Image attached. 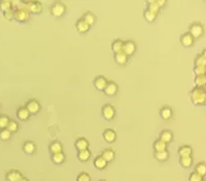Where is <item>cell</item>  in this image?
Segmentation results:
<instances>
[{
    "instance_id": "obj_1",
    "label": "cell",
    "mask_w": 206,
    "mask_h": 181,
    "mask_svg": "<svg viewBox=\"0 0 206 181\" xmlns=\"http://www.w3.org/2000/svg\"><path fill=\"white\" fill-rule=\"evenodd\" d=\"M192 101L194 104H202L206 101V88L205 87H197L191 93Z\"/></svg>"
},
{
    "instance_id": "obj_2",
    "label": "cell",
    "mask_w": 206,
    "mask_h": 181,
    "mask_svg": "<svg viewBox=\"0 0 206 181\" xmlns=\"http://www.w3.org/2000/svg\"><path fill=\"white\" fill-rule=\"evenodd\" d=\"M29 17V5L28 6H21L14 14V18L19 22L26 21Z\"/></svg>"
},
{
    "instance_id": "obj_3",
    "label": "cell",
    "mask_w": 206,
    "mask_h": 181,
    "mask_svg": "<svg viewBox=\"0 0 206 181\" xmlns=\"http://www.w3.org/2000/svg\"><path fill=\"white\" fill-rule=\"evenodd\" d=\"M136 51V45L134 44L131 41H128L125 42H123V46H122V51L121 52L125 53L126 56H131L135 53Z\"/></svg>"
},
{
    "instance_id": "obj_4",
    "label": "cell",
    "mask_w": 206,
    "mask_h": 181,
    "mask_svg": "<svg viewBox=\"0 0 206 181\" xmlns=\"http://www.w3.org/2000/svg\"><path fill=\"white\" fill-rule=\"evenodd\" d=\"M64 12H65V6H64L63 4L59 3V2L54 3L52 5V7H51V13H52V15L57 17V18L62 16Z\"/></svg>"
},
{
    "instance_id": "obj_5",
    "label": "cell",
    "mask_w": 206,
    "mask_h": 181,
    "mask_svg": "<svg viewBox=\"0 0 206 181\" xmlns=\"http://www.w3.org/2000/svg\"><path fill=\"white\" fill-rule=\"evenodd\" d=\"M203 28L200 24H194L190 28V34L193 36V38H198L202 35Z\"/></svg>"
},
{
    "instance_id": "obj_6",
    "label": "cell",
    "mask_w": 206,
    "mask_h": 181,
    "mask_svg": "<svg viewBox=\"0 0 206 181\" xmlns=\"http://www.w3.org/2000/svg\"><path fill=\"white\" fill-rule=\"evenodd\" d=\"M26 109L29 112V114H36L41 109V106L36 100H30L26 104Z\"/></svg>"
},
{
    "instance_id": "obj_7",
    "label": "cell",
    "mask_w": 206,
    "mask_h": 181,
    "mask_svg": "<svg viewBox=\"0 0 206 181\" xmlns=\"http://www.w3.org/2000/svg\"><path fill=\"white\" fill-rule=\"evenodd\" d=\"M114 115H115V110L112 106L106 104V106L103 108V116L105 119H107V120L112 119V118L114 117Z\"/></svg>"
},
{
    "instance_id": "obj_8",
    "label": "cell",
    "mask_w": 206,
    "mask_h": 181,
    "mask_svg": "<svg viewBox=\"0 0 206 181\" xmlns=\"http://www.w3.org/2000/svg\"><path fill=\"white\" fill-rule=\"evenodd\" d=\"M22 178H23L22 174L20 173L19 171H17V170L10 171L6 174V180L7 181H19V180H21Z\"/></svg>"
},
{
    "instance_id": "obj_9",
    "label": "cell",
    "mask_w": 206,
    "mask_h": 181,
    "mask_svg": "<svg viewBox=\"0 0 206 181\" xmlns=\"http://www.w3.org/2000/svg\"><path fill=\"white\" fill-rule=\"evenodd\" d=\"M94 86L97 87V89L98 90H105V88L108 85V81H107L106 78L104 77H98L94 80Z\"/></svg>"
},
{
    "instance_id": "obj_10",
    "label": "cell",
    "mask_w": 206,
    "mask_h": 181,
    "mask_svg": "<svg viewBox=\"0 0 206 181\" xmlns=\"http://www.w3.org/2000/svg\"><path fill=\"white\" fill-rule=\"evenodd\" d=\"M104 136V139H105L108 143H113L116 139V134L113 129H107L105 131V132L103 134Z\"/></svg>"
},
{
    "instance_id": "obj_11",
    "label": "cell",
    "mask_w": 206,
    "mask_h": 181,
    "mask_svg": "<svg viewBox=\"0 0 206 181\" xmlns=\"http://www.w3.org/2000/svg\"><path fill=\"white\" fill-rule=\"evenodd\" d=\"M76 27H77V29H78L79 32L85 33V32H87V31L89 30L90 26L86 23L85 21H84L83 19H82V20H79V21L77 22V24H76Z\"/></svg>"
},
{
    "instance_id": "obj_12",
    "label": "cell",
    "mask_w": 206,
    "mask_h": 181,
    "mask_svg": "<svg viewBox=\"0 0 206 181\" xmlns=\"http://www.w3.org/2000/svg\"><path fill=\"white\" fill-rule=\"evenodd\" d=\"M117 85L115 83H108L107 85V87L105 88V93L107 95H109V96H113V95L116 94L117 92Z\"/></svg>"
},
{
    "instance_id": "obj_13",
    "label": "cell",
    "mask_w": 206,
    "mask_h": 181,
    "mask_svg": "<svg viewBox=\"0 0 206 181\" xmlns=\"http://www.w3.org/2000/svg\"><path fill=\"white\" fill-rule=\"evenodd\" d=\"M180 41H181V44L182 46L184 47H190L193 45L194 42V38L193 36H192L190 33H185V34H183L181 36V38H180Z\"/></svg>"
},
{
    "instance_id": "obj_14",
    "label": "cell",
    "mask_w": 206,
    "mask_h": 181,
    "mask_svg": "<svg viewBox=\"0 0 206 181\" xmlns=\"http://www.w3.org/2000/svg\"><path fill=\"white\" fill-rule=\"evenodd\" d=\"M88 145H89L88 142H87L85 139H83V138H81V139L77 140V142L75 143L76 148H77L79 151L86 150V149L88 148Z\"/></svg>"
},
{
    "instance_id": "obj_15",
    "label": "cell",
    "mask_w": 206,
    "mask_h": 181,
    "mask_svg": "<svg viewBox=\"0 0 206 181\" xmlns=\"http://www.w3.org/2000/svg\"><path fill=\"white\" fill-rule=\"evenodd\" d=\"M93 163H94L95 168L98 169V170H103V169H105L107 167V162L101 156H98V157L95 158Z\"/></svg>"
},
{
    "instance_id": "obj_16",
    "label": "cell",
    "mask_w": 206,
    "mask_h": 181,
    "mask_svg": "<svg viewBox=\"0 0 206 181\" xmlns=\"http://www.w3.org/2000/svg\"><path fill=\"white\" fill-rule=\"evenodd\" d=\"M50 151L52 152V154L60 153L62 152V145L59 142H53L50 145Z\"/></svg>"
},
{
    "instance_id": "obj_17",
    "label": "cell",
    "mask_w": 206,
    "mask_h": 181,
    "mask_svg": "<svg viewBox=\"0 0 206 181\" xmlns=\"http://www.w3.org/2000/svg\"><path fill=\"white\" fill-rule=\"evenodd\" d=\"M29 112L27 111L26 108H20L17 112V116L20 120H27L29 118Z\"/></svg>"
},
{
    "instance_id": "obj_18",
    "label": "cell",
    "mask_w": 206,
    "mask_h": 181,
    "mask_svg": "<svg viewBox=\"0 0 206 181\" xmlns=\"http://www.w3.org/2000/svg\"><path fill=\"white\" fill-rule=\"evenodd\" d=\"M42 4L39 2H30L29 3V12L33 14H38L42 12Z\"/></svg>"
},
{
    "instance_id": "obj_19",
    "label": "cell",
    "mask_w": 206,
    "mask_h": 181,
    "mask_svg": "<svg viewBox=\"0 0 206 181\" xmlns=\"http://www.w3.org/2000/svg\"><path fill=\"white\" fill-rule=\"evenodd\" d=\"M178 154L180 155V157L191 156V154H192L191 147H188V146H182V147H180L179 150H178Z\"/></svg>"
},
{
    "instance_id": "obj_20",
    "label": "cell",
    "mask_w": 206,
    "mask_h": 181,
    "mask_svg": "<svg viewBox=\"0 0 206 181\" xmlns=\"http://www.w3.org/2000/svg\"><path fill=\"white\" fill-rule=\"evenodd\" d=\"M115 61H116L118 64H121V65L125 64L126 61H128V56L122 52L117 53V54H115Z\"/></svg>"
},
{
    "instance_id": "obj_21",
    "label": "cell",
    "mask_w": 206,
    "mask_h": 181,
    "mask_svg": "<svg viewBox=\"0 0 206 181\" xmlns=\"http://www.w3.org/2000/svg\"><path fill=\"white\" fill-rule=\"evenodd\" d=\"M114 156H115L114 152H113L112 150H110V149H106V150H104L103 153H101V157H103L107 163L111 162V160L114 159Z\"/></svg>"
},
{
    "instance_id": "obj_22",
    "label": "cell",
    "mask_w": 206,
    "mask_h": 181,
    "mask_svg": "<svg viewBox=\"0 0 206 181\" xmlns=\"http://www.w3.org/2000/svg\"><path fill=\"white\" fill-rule=\"evenodd\" d=\"M23 150H24L25 153L32 154L35 150V145L32 142H26L23 145Z\"/></svg>"
},
{
    "instance_id": "obj_23",
    "label": "cell",
    "mask_w": 206,
    "mask_h": 181,
    "mask_svg": "<svg viewBox=\"0 0 206 181\" xmlns=\"http://www.w3.org/2000/svg\"><path fill=\"white\" fill-rule=\"evenodd\" d=\"M122 46H123V42L121 41H119V39H116L115 41H113V44H112L113 52H114L115 54H117V53H120L121 51H122Z\"/></svg>"
},
{
    "instance_id": "obj_24",
    "label": "cell",
    "mask_w": 206,
    "mask_h": 181,
    "mask_svg": "<svg viewBox=\"0 0 206 181\" xmlns=\"http://www.w3.org/2000/svg\"><path fill=\"white\" fill-rule=\"evenodd\" d=\"M160 140L162 141V142H164V143H169V142H171V140H172V134H171V132H169V131H164L162 134H160Z\"/></svg>"
},
{
    "instance_id": "obj_25",
    "label": "cell",
    "mask_w": 206,
    "mask_h": 181,
    "mask_svg": "<svg viewBox=\"0 0 206 181\" xmlns=\"http://www.w3.org/2000/svg\"><path fill=\"white\" fill-rule=\"evenodd\" d=\"M64 159H65V155H64L62 152L52 155V162L54 163H57V165H59V163H62L64 162Z\"/></svg>"
},
{
    "instance_id": "obj_26",
    "label": "cell",
    "mask_w": 206,
    "mask_h": 181,
    "mask_svg": "<svg viewBox=\"0 0 206 181\" xmlns=\"http://www.w3.org/2000/svg\"><path fill=\"white\" fill-rule=\"evenodd\" d=\"M89 157H90V151L88 149L83 150V151H79V153H78L79 160H81V162H86V160L89 159Z\"/></svg>"
},
{
    "instance_id": "obj_27",
    "label": "cell",
    "mask_w": 206,
    "mask_h": 181,
    "mask_svg": "<svg viewBox=\"0 0 206 181\" xmlns=\"http://www.w3.org/2000/svg\"><path fill=\"white\" fill-rule=\"evenodd\" d=\"M192 163H193V159H192L191 156L180 157V165H181L183 168H190Z\"/></svg>"
},
{
    "instance_id": "obj_28",
    "label": "cell",
    "mask_w": 206,
    "mask_h": 181,
    "mask_svg": "<svg viewBox=\"0 0 206 181\" xmlns=\"http://www.w3.org/2000/svg\"><path fill=\"white\" fill-rule=\"evenodd\" d=\"M153 147H154V149H156V152H162V151H166V147H167V145H166V143H164L160 140H159L154 143Z\"/></svg>"
},
{
    "instance_id": "obj_29",
    "label": "cell",
    "mask_w": 206,
    "mask_h": 181,
    "mask_svg": "<svg viewBox=\"0 0 206 181\" xmlns=\"http://www.w3.org/2000/svg\"><path fill=\"white\" fill-rule=\"evenodd\" d=\"M196 173L198 175H200L201 177L205 176V175H206V165H205V163H198V165H197V167H196Z\"/></svg>"
},
{
    "instance_id": "obj_30",
    "label": "cell",
    "mask_w": 206,
    "mask_h": 181,
    "mask_svg": "<svg viewBox=\"0 0 206 181\" xmlns=\"http://www.w3.org/2000/svg\"><path fill=\"white\" fill-rule=\"evenodd\" d=\"M195 84L198 87H204L206 85V76H197L196 79H195Z\"/></svg>"
},
{
    "instance_id": "obj_31",
    "label": "cell",
    "mask_w": 206,
    "mask_h": 181,
    "mask_svg": "<svg viewBox=\"0 0 206 181\" xmlns=\"http://www.w3.org/2000/svg\"><path fill=\"white\" fill-rule=\"evenodd\" d=\"M0 10L4 13L10 10H12V2L8 1V0H3V1H1L0 2Z\"/></svg>"
},
{
    "instance_id": "obj_32",
    "label": "cell",
    "mask_w": 206,
    "mask_h": 181,
    "mask_svg": "<svg viewBox=\"0 0 206 181\" xmlns=\"http://www.w3.org/2000/svg\"><path fill=\"white\" fill-rule=\"evenodd\" d=\"M160 116H162V118H163V119H165V120L170 119L171 116H172L171 109H169V108H163L162 110H160Z\"/></svg>"
},
{
    "instance_id": "obj_33",
    "label": "cell",
    "mask_w": 206,
    "mask_h": 181,
    "mask_svg": "<svg viewBox=\"0 0 206 181\" xmlns=\"http://www.w3.org/2000/svg\"><path fill=\"white\" fill-rule=\"evenodd\" d=\"M156 158L157 160H160V162H164V160H166V159H168V157H169V153H168V151L166 150V151H162V152H156Z\"/></svg>"
},
{
    "instance_id": "obj_34",
    "label": "cell",
    "mask_w": 206,
    "mask_h": 181,
    "mask_svg": "<svg viewBox=\"0 0 206 181\" xmlns=\"http://www.w3.org/2000/svg\"><path fill=\"white\" fill-rule=\"evenodd\" d=\"M83 20L86 22L87 24L89 25V26H91V25H93V24H94L95 18H94V16L92 15V14L87 13V14H85V15H84V18H83Z\"/></svg>"
},
{
    "instance_id": "obj_35",
    "label": "cell",
    "mask_w": 206,
    "mask_h": 181,
    "mask_svg": "<svg viewBox=\"0 0 206 181\" xmlns=\"http://www.w3.org/2000/svg\"><path fill=\"white\" fill-rule=\"evenodd\" d=\"M144 18L146 19V21H148V22H152V21H154V20L156 19V14H154V13H152V12H150V10H145L144 12Z\"/></svg>"
},
{
    "instance_id": "obj_36",
    "label": "cell",
    "mask_w": 206,
    "mask_h": 181,
    "mask_svg": "<svg viewBox=\"0 0 206 181\" xmlns=\"http://www.w3.org/2000/svg\"><path fill=\"white\" fill-rule=\"evenodd\" d=\"M160 6L156 4V1H149L148 2V10H150V12L154 13V14H157L160 10Z\"/></svg>"
},
{
    "instance_id": "obj_37",
    "label": "cell",
    "mask_w": 206,
    "mask_h": 181,
    "mask_svg": "<svg viewBox=\"0 0 206 181\" xmlns=\"http://www.w3.org/2000/svg\"><path fill=\"white\" fill-rule=\"evenodd\" d=\"M8 122H10V119H8L7 116H0V128L5 129L7 127Z\"/></svg>"
},
{
    "instance_id": "obj_38",
    "label": "cell",
    "mask_w": 206,
    "mask_h": 181,
    "mask_svg": "<svg viewBox=\"0 0 206 181\" xmlns=\"http://www.w3.org/2000/svg\"><path fill=\"white\" fill-rule=\"evenodd\" d=\"M6 129L10 132H15L18 131V124H17V122H15V121L10 120V122H8V124H7Z\"/></svg>"
},
{
    "instance_id": "obj_39",
    "label": "cell",
    "mask_w": 206,
    "mask_h": 181,
    "mask_svg": "<svg viewBox=\"0 0 206 181\" xmlns=\"http://www.w3.org/2000/svg\"><path fill=\"white\" fill-rule=\"evenodd\" d=\"M10 134H12V132H8L6 128L2 129V131L0 132V139L3 140V141H7L10 138Z\"/></svg>"
},
{
    "instance_id": "obj_40",
    "label": "cell",
    "mask_w": 206,
    "mask_h": 181,
    "mask_svg": "<svg viewBox=\"0 0 206 181\" xmlns=\"http://www.w3.org/2000/svg\"><path fill=\"white\" fill-rule=\"evenodd\" d=\"M195 62H196V66H206V59L202 55H198Z\"/></svg>"
},
{
    "instance_id": "obj_41",
    "label": "cell",
    "mask_w": 206,
    "mask_h": 181,
    "mask_svg": "<svg viewBox=\"0 0 206 181\" xmlns=\"http://www.w3.org/2000/svg\"><path fill=\"white\" fill-rule=\"evenodd\" d=\"M194 72L197 76H203L206 73V66H196Z\"/></svg>"
},
{
    "instance_id": "obj_42",
    "label": "cell",
    "mask_w": 206,
    "mask_h": 181,
    "mask_svg": "<svg viewBox=\"0 0 206 181\" xmlns=\"http://www.w3.org/2000/svg\"><path fill=\"white\" fill-rule=\"evenodd\" d=\"M91 178L87 173H81L79 176L77 177V181H90Z\"/></svg>"
},
{
    "instance_id": "obj_43",
    "label": "cell",
    "mask_w": 206,
    "mask_h": 181,
    "mask_svg": "<svg viewBox=\"0 0 206 181\" xmlns=\"http://www.w3.org/2000/svg\"><path fill=\"white\" fill-rule=\"evenodd\" d=\"M190 181H202V177L200 176V175H198L195 172V173H192L191 176H190V179H188Z\"/></svg>"
},
{
    "instance_id": "obj_44",
    "label": "cell",
    "mask_w": 206,
    "mask_h": 181,
    "mask_svg": "<svg viewBox=\"0 0 206 181\" xmlns=\"http://www.w3.org/2000/svg\"><path fill=\"white\" fill-rule=\"evenodd\" d=\"M14 14H15V12H14L13 10H7V12L4 13V18L6 20H12L14 19Z\"/></svg>"
},
{
    "instance_id": "obj_45",
    "label": "cell",
    "mask_w": 206,
    "mask_h": 181,
    "mask_svg": "<svg viewBox=\"0 0 206 181\" xmlns=\"http://www.w3.org/2000/svg\"><path fill=\"white\" fill-rule=\"evenodd\" d=\"M156 4H157V5H159V6H160V7H162V6H163V5H164V4H165V3H166V1H165V0H156Z\"/></svg>"
},
{
    "instance_id": "obj_46",
    "label": "cell",
    "mask_w": 206,
    "mask_h": 181,
    "mask_svg": "<svg viewBox=\"0 0 206 181\" xmlns=\"http://www.w3.org/2000/svg\"><path fill=\"white\" fill-rule=\"evenodd\" d=\"M202 56L206 59V50H204V52H203V55H202Z\"/></svg>"
},
{
    "instance_id": "obj_47",
    "label": "cell",
    "mask_w": 206,
    "mask_h": 181,
    "mask_svg": "<svg viewBox=\"0 0 206 181\" xmlns=\"http://www.w3.org/2000/svg\"><path fill=\"white\" fill-rule=\"evenodd\" d=\"M19 181H28V179H26V178H24V177H23L21 180H19Z\"/></svg>"
},
{
    "instance_id": "obj_48",
    "label": "cell",
    "mask_w": 206,
    "mask_h": 181,
    "mask_svg": "<svg viewBox=\"0 0 206 181\" xmlns=\"http://www.w3.org/2000/svg\"><path fill=\"white\" fill-rule=\"evenodd\" d=\"M100 181H105V180H100Z\"/></svg>"
},
{
    "instance_id": "obj_49",
    "label": "cell",
    "mask_w": 206,
    "mask_h": 181,
    "mask_svg": "<svg viewBox=\"0 0 206 181\" xmlns=\"http://www.w3.org/2000/svg\"><path fill=\"white\" fill-rule=\"evenodd\" d=\"M202 181H206V180H202Z\"/></svg>"
},
{
    "instance_id": "obj_50",
    "label": "cell",
    "mask_w": 206,
    "mask_h": 181,
    "mask_svg": "<svg viewBox=\"0 0 206 181\" xmlns=\"http://www.w3.org/2000/svg\"><path fill=\"white\" fill-rule=\"evenodd\" d=\"M205 103H206V101H205Z\"/></svg>"
}]
</instances>
